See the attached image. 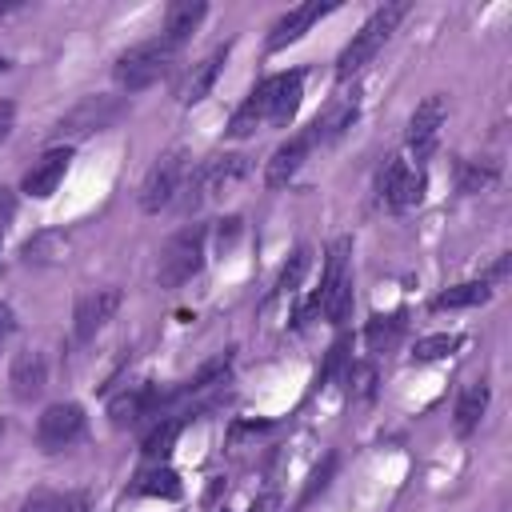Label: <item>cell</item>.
<instances>
[{"mask_svg": "<svg viewBox=\"0 0 512 512\" xmlns=\"http://www.w3.org/2000/svg\"><path fill=\"white\" fill-rule=\"evenodd\" d=\"M304 96V72H280L268 76L252 88V96L232 112L228 120V136H252L256 124H272V128H288L296 120Z\"/></svg>", "mask_w": 512, "mask_h": 512, "instance_id": "cell-1", "label": "cell"}, {"mask_svg": "<svg viewBox=\"0 0 512 512\" xmlns=\"http://www.w3.org/2000/svg\"><path fill=\"white\" fill-rule=\"evenodd\" d=\"M404 12H408V4L404 0H392V4H384V8H376L364 24H360V32L344 44V52L336 56V76L340 80H348V76H356L384 44H388V36L396 32V24L404 20Z\"/></svg>", "mask_w": 512, "mask_h": 512, "instance_id": "cell-2", "label": "cell"}, {"mask_svg": "<svg viewBox=\"0 0 512 512\" xmlns=\"http://www.w3.org/2000/svg\"><path fill=\"white\" fill-rule=\"evenodd\" d=\"M204 240H208V228L204 224H184L176 236H168V244L160 248V264H156V280L164 288H180L188 284L200 264H204Z\"/></svg>", "mask_w": 512, "mask_h": 512, "instance_id": "cell-3", "label": "cell"}, {"mask_svg": "<svg viewBox=\"0 0 512 512\" xmlns=\"http://www.w3.org/2000/svg\"><path fill=\"white\" fill-rule=\"evenodd\" d=\"M172 56H176V48H172L164 36H156V40H144V44H132L128 52H120L112 76H116V84H120L124 92H140V88L156 84V80L168 72Z\"/></svg>", "mask_w": 512, "mask_h": 512, "instance_id": "cell-4", "label": "cell"}, {"mask_svg": "<svg viewBox=\"0 0 512 512\" xmlns=\"http://www.w3.org/2000/svg\"><path fill=\"white\" fill-rule=\"evenodd\" d=\"M188 172L192 168H188V152L184 148H168L164 156H156V164L148 168V176L140 184V208L148 216L172 208L176 196H180V188H184V180H188Z\"/></svg>", "mask_w": 512, "mask_h": 512, "instance_id": "cell-5", "label": "cell"}, {"mask_svg": "<svg viewBox=\"0 0 512 512\" xmlns=\"http://www.w3.org/2000/svg\"><path fill=\"white\" fill-rule=\"evenodd\" d=\"M120 116H124V100H120V96H84L72 112L60 116V124L52 128V136L80 140V136H88V132L112 128Z\"/></svg>", "mask_w": 512, "mask_h": 512, "instance_id": "cell-6", "label": "cell"}, {"mask_svg": "<svg viewBox=\"0 0 512 512\" xmlns=\"http://www.w3.org/2000/svg\"><path fill=\"white\" fill-rule=\"evenodd\" d=\"M84 436V408L64 400V404H48L36 420V440L44 452H60L68 444H76Z\"/></svg>", "mask_w": 512, "mask_h": 512, "instance_id": "cell-7", "label": "cell"}, {"mask_svg": "<svg viewBox=\"0 0 512 512\" xmlns=\"http://www.w3.org/2000/svg\"><path fill=\"white\" fill-rule=\"evenodd\" d=\"M444 116H448V104L444 96H428L416 104V112L408 116V152L416 160H428L436 152V140H440V128H444Z\"/></svg>", "mask_w": 512, "mask_h": 512, "instance_id": "cell-8", "label": "cell"}, {"mask_svg": "<svg viewBox=\"0 0 512 512\" xmlns=\"http://www.w3.org/2000/svg\"><path fill=\"white\" fill-rule=\"evenodd\" d=\"M380 192L388 200V208L404 212V208H416L424 200V172L412 168L404 156H392L384 164V176H380Z\"/></svg>", "mask_w": 512, "mask_h": 512, "instance_id": "cell-9", "label": "cell"}, {"mask_svg": "<svg viewBox=\"0 0 512 512\" xmlns=\"http://www.w3.org/2000/svg\"><path fill=\"white\" fill-rule=\"evenodd\" d=\"M120 308V292L116 288H96V292H84L76 300V312H72V332L80 344H88Z\"/></svg>", "mask_w": 512, "mask_h": 512, "instance_id": "cell-10", "label": "cell"}, {"mask_svg": "<svg viewBox=\"0 0 512 512\" xmlns=\"http://www.w3.org/2000/svg\"><path fill=\"white\" fill-rule=\"evenodd\" d=\"M164 400H168V392H160L156 384H128L120 396L108 400V416H112L116 428H132L136 420L152 416Z\"/></svg>", "mask_w": 512, "mask_h": 512, "instance_id": "cell-11", "label": "cell"}, {"mask_svg": "<svg viewBox=\"0 0 512 512\" xmlns=\"http://www.w3.org/2000/svg\"><path fill=\"white\" fill-rule=\"evenodd\" d=\"M228 52H232V44H220V48H212L200 64H192V68L176 80V100H180V104H200V100L212 92V84H216L224 60H228Z\"/></svg>", "mask_w": 512, "mask_h": 512, "instance_id": "cell-12", "label": "cell"}, {"mask_svg": "<svg viewBox=\"0 0 512 512\" xmlns=\"http://www.w3.org/2000/svg\"><path fill=\"white\" fill-rule=\"evenodd\" d=\"M68 160H72V148H48L28 172H24V192L32 196V200H48L56 188H60V180H64V172H68Z\"/></svg>", "mask_w": 512, "mask_h": 512, "instance_id": "cell-13", "label": "cell"}, {"mask_svg": "<svg viewBox=\"0 0 512 512\" xmlns=\"http://www.w3.org/2000/svg\"><path fill=\"white\" fill-rule=\"evenodd\" d=\"M312 148H316V144H312L308 128H304V132H296V136H288V140L272 152V160H268V168H264L268 188H284V184L300 172V164L308 160V152H312Z\"/></svg>", "mask_w": 512, "mask_h": 512, "instance_id": "cell-14", "label": "cell"}, {"mask_svg": "<svg viewBox=\"0 0 512 512\" xmlns=\"http://www.w3.org/2000/svg\"><path fill=\"white\" fill-rule=\"evenodd\" d=\"M336 4H320V0H312V4H300V8H292V12H284L276 24H272V32H268V48L272 52H280V48H288V44H296L320 16H328Z\"/></svg>", "mask_w": 512, "mask_h": 512, "instance_id": "cell-15", "label": "cell"}, {"mask_svg": "<svg viewBox=\"0 0 512 512\" xmlns=\"http://www.w3.org/2000/svg\"><path fill=\"white\" fill-rule=\"evenodd\" d=\"M8 384H12V396L16 400H36L48 384V364L40 352H16L12 356V368H8Z\"/></svg>", "mask_w": 512, "mask_h": 512, "instance_id": "cell-16", "label": "cell"}, {"mask_svg": "<svg viewBox=\"0 0 512 512\" xmlns=\"http://www.w3.org/2000/svg\"><path fill=\"white\" fill-rule=\"evenodd\" d=\"M204 12H208V4L204 0H176V4H168V12H164V40L172 44V48H180L192 32H196V24L204 20Z\"/></svg>", "mask_w": 512, "mask_h": 512, "instance_id": "cell-17", "label": "cell"}, {"mask_svg": "<svg viewBox=\"0 0 512 512\" xmlns=\"http://www.w3.org/2000/svg\"><path fill=\"white\" fill-rule=\"evenodd\" d=\"M352 124H356V104H352V100H336L332 108H324V112L312 120L308 136H312V144H332V140H340Z\"/></svg>", "mask_w": 512, "mask_h": 512, "instance_id": "cell-18", "label": "cell"}, {"mask_svg": "<svg viewBox=\"0 0 512 512\" xmlns=\"http://www.w3.org/2000/svg\"><path fill=\"white\" fill-rule=\"evenodd\" d=\"M484 412H488V384H472V388H464L460 400H456V412H452V428H456V436H472V432L480 428Z\"/></svg>", "mask_w": 512, "mask_h": 512, "instance_id": "cell-19", "label": "cell"}, {"mask_svg": "<svg viewBox=\"0 0 512 512\" xmlns=\"http://www.w3.org/2000/svg\"><path fill=\"white\" fill-rule=\"evenodd\" d=\"M488 296H492V284H488V280H464V284H452V288L436 292V296H432V308H436V312H444V308H476V304H484Z\"/></svg>", "mask_w": 512, "mask_h": 512, "instance_id": "cell-20", "label": "cell"}, {"mask_svg": "<svg viewBox=\"0 0 512 512\" xmlns=\"http://www.w3.org/2000/svg\"><path fill=\"white\" fill-rule=\"evenodd\" d=\"M180 492H184L180 476H176L172 468H164V464H156V468L140 472V476H136V484H132V496H160V500H180Z\"/></svg>", "mask_w": 512, "mask_h": 512, "instance_id": "cell-21", "label": "cell"}, {"mask_svg": "<svg viewBox=\"0 0 512 512\" xmlns=\"http://www.w3.org/2000/svg\"><path fill=\"white\" fill-rule=\"evenodd\" d=\"M64 252H68V236L64 232H36L32 240H24V248H20V256H24V264H60L64 260Z\"/></svg>", "mask_w": 512, "mask_h": 512, "instance_id": "cell-22", "label": "cell"}, {"mask_svg": "<svg viewBox=\"0 0 512 512\" xmlns=\"http://www.w3.org/2000/svg\"><path fill=\"white\" fill-rule=\"evenodd\" d=\"M496 164L492 160H464L460 164V176H456V184H460V192H488L492 184H496Z\"/></svg>", "mask_w": 512, "mask_h": 512, "instance_id": "cell-23", "label": "cell"}, {"mask_svg": "<svg viewBox=\"0 0 512 512\" xmlns=\"http://www.w3.org/2000/svg\"><path fill=\"white\" fill-rule=\"evenodd\" d=\"M400 328H404V312H392V316H372L368 320V348L372 352H384V348H392L396 344V336H400Z\"/></svg>", "mask_w": 512, "mask_h": 512, "instance_id": "cell-24", "label": "cell"}, {"mask_svg": "<svg viewBox=\"0 0 512 512\" xmlns=\"http://www.w3.org/2000/svg\"><path fill=\"white\" fill-rule=\"evenodd\" d=\"M176 436H180V420H160L148 436H144V456L148 460H168V452H172V444H176Z\"/></svg>", "mask_w": 512, "mask_h": 512, "instance_id": "cell-25", "label": "cell"}, {"mask_svg": "<svg viewBox=\"0 0 512 512\" xmlns=\"http://www.w3.org/2000/svg\"><path fill=\"white\" fill-rule=\"evenodd\" d=\"M20 512H84V496H56V492H32Z\"/></svg>", "mask_w": 512, "mask_h": 512, "instance_id": "cell-26", "label": "cell"}, {"mask_svg": "<svg viewBox=\"0 0 512 512\" xmlns=\"http://www.w3.org/2000/svg\"><path fill=\"white\" fill-rule=\"evenodd\" d=\"M460 348V336H448V332H436V336H424L416 340L412 348V360L416 364H428V360H440V356H452Z\"/></svg>", "mask_w": 512, "mask_h": 512, "instance_id": "cell-27", "label": "cell"}, {"mask_svg": "<svg viewBox=\"0 0 512 512\" xmlns=\"http://www.w3.org/2000/svg\"><path fill=\"white\" fill-rule=\"evenodd\" d=\"M348 392H352V400H372L376 396V368L372 364H348Z\"/></svg>", "mask_w": 512, "mask_h": 512, "instance_id": "cell-28", "label": "cell"}, {"mask_svg": "<svg viewBox=\"0 0 512 512\" xmlns=\"http://www.w3.org/2000/svg\"><path fill=\"white\" fill-rule=\"evenodd\" d=\"M308 272V248H300V252H292V260H288V268L280 272V280H276V296H288V292H296V284H300V276Z\"/></svg>", "mask_w": 512, "mask_h": 512, "instance_id": "cell-29", "label": "cell"}, {"mask_svg": "<svg viewBox=\"0 0 512 512\" xmlns=\"http://www.w3.org/2000/svg\"><path fill=\"white\" fill-rule=\"evenodd\" d=\"M348 348H352V340H348V336H336V340H332L328 360H324V368H320V388H324V384H328V380L348 364Z\"/></svg>", "mask_w": 512, "mask_h": 512, "instance_id": "cell-30", "label": "cell"}, {"mask_svg": "<svg viewBox=\"0 0 512 512\" xmlns=\"http://www.w3.org/2000/svg\"><path fill=\"white\" fill-rule=\"evenodd\" d=\"M220 224H224V228H220L216 240H220V256H224V252L236 244V236H240V216H228V220H220Z\"/></svg>", "mask_w": 512, "mask_h": 512, "instance_id": "cell-31", "label": "cell"}, {"mask_svg": "<svg viewBox=\"0 0 512 512\" xmlns=\"http://www.w3.org/2000/svg\"><path fill=\"white\" fill-rule=\"evenodd\" d=\"M12 332H16V312L8 304H0V348L12 340Z\"/></svg>", "mask_w": 512, "mask_h": 512, "instance_id": "cell-32", "label": "cell"}, {"mask_svg": "<svg viewBox=\"0 0 512 512\" xmlns=\"http://www.w3.org/2000/svg\"><path fill=\"white\" fill-rule=\"evenodd\" d=\"M12 120H16V104L12 100H0V140H8Z\"/></svg>", "mask_w": 512, "mask_h": 512, "instance_id": "cell-33", "label": "cell"}, {"mask_svg": "<svg viewBox=\"0 0 512 512\" xmlns=\"http://www.w3.org/2000/svg\"><path fill=\"white\" fill-rule=\"evenodd\" d=\"M12 212H16V196H12V188H4V184H0V224H8V220H12Z\"/></svg>", "mask_w": 512, "mask_h": 512, "instance_id": "cell-34", "label": "cell"}, {"mask_svg": "<svg viewBox=\"0 0 512 512\" xmlns=\"http://www.w3.org/2000/svg\"><path fill=\"white\" fill-rule=\"evenodd\" d=\"M276 508H280V496H276V492H268V496H260L248 512H276Z\"/></svg>", "mask_w": 512, "mask_h": 512, "instance_id": "cell-35", "label": "cell"}, {"mask_svg": "<svg viewBox=\"0 0 512 512\" xmlns=\"http://www.w3.org/2000/svg\"><path fill=\"white\" fill-rule=\"evenodd\" d=\"M4 68H8V60H4V56H0V72H4Z\"/></svg>", "mask_w": 512, "mask_h": 512, "instance_id": "cell-36", "label": "cell"}, {"mask_svg": "<svg viewBox=\"0 0 512 512\" xmlns=\"http://www.w3.org/2000/svg\"><path fill=\"white\" fill-rule=\"evenodd\" d=\"M0 432H4V424H0Z\"/></svg>", "mask_w": 512, "mask_h": 512, "instance_id": "cell-37", "label": "cell"}, {"mask_svg": "<svg viewBox=\"0 0 512 512\" xmlns=\"http://www.w3.org/2000/svg\"><path fill=\"white\" fill-rule=\"evenodd\" d=\"M0 12H4V4H0Z\"/></svg>", "mask_w": 512, "mask_h": 512, "instance_id": "cell-38", "label": "cell"}]
</instances>
